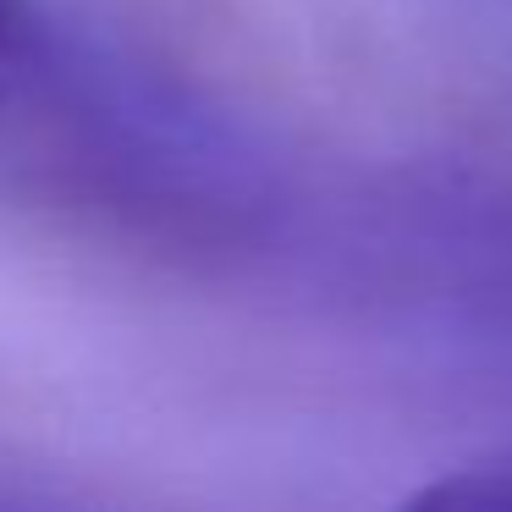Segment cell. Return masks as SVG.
Returning a JSON list of instances; mask_svg holds the SVG:
<instances>
[{"mask_svg": "<svg viewBox=\"0 0 512 512\" xmlns=\"http://www.w3.org/2000/svg\"><path fill=\"white\" fill-rule=\"evenodd\" d=\"M0 512H89V507H67L56 496H28V490L0 485Z\"/></svg>", "mask_w": 512, "mask_h": 512, "instance_id": "cell-2", "label": "cell"}, {"mask_svg": "<svg viewBox=\"0 0 512 512\" xmlns=\"http://www.w3.org/2000/svg\"><path fill=\"white\" fill-rule=\"evenodd\" d=\"M12 50V0H0V56Z\"/></svg>", "mask_w": 512, "mask_h": 512, "instance_id": "cell-3", "label": "cell"}, {"mask_svg": "<svg viewBox=\"0 0 512 512\" xmlns=\"http://www.w3.org/2000/svg\"><path fill=\"white\" fill-rule=\"evenodd\" d=\"M397 512H512V457H485L424 479Z\"/></svg>", "mask_w": 512, "mask_h": 512, "instance_id": "cell-1", "label": "cell"}]
</instances>
